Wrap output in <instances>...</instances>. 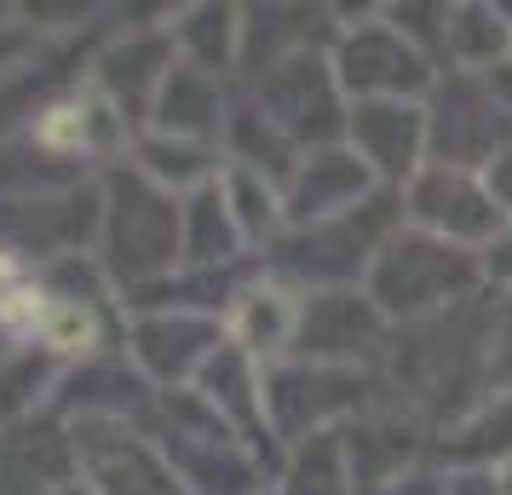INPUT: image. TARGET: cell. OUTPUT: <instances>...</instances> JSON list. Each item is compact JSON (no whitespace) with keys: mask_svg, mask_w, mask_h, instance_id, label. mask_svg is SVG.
Here are the masks:
<instances>
[{"mask_svg":"<svg viewBox=\"0 0 512 495\" xmlns=\"http://www.w3.org/2000/svg\"><path fill=\"white\" fill-rule=\"evenodd\" d=\"M98 196H104V219H98L93 260L104 265L110 288H121V300L185 265V242H179V202L185 196H167L162 185H150L127 162L104 167Z\"/></svg>","mask_w":512,"mask_h":495,"instance_id":"6da1fadb","label":"cell"},{"mask_svg":"<svg viewBox=\"0 0 512 495\" xmlns=\"http://www.w3.org/2000/svg\"><path fill=\"white\" fill-rule=\"evenodd\" d=\"M478 288H484V260L472 248L438 242V236L409 231V225H397L392 242L374 254L369 277H363V294L380 306V317L392 329L438 323L449 311L472 306Z\"/></svg>","mask_w":512,"mask_h":495,"instance_id":"7a4b0ae2","label":"cell"},{"mask_svg":"<svg viewBox=\"0 0 512 495\" xmlns=\"http://www.w3.org/2000/svg\"><path fill=\"white\" fill-rule=\"evenodd\" d=\"M139 426L156 438L185 495H265V455L219 421L202 392H156Z\"/></svg>","mask_w":512,"mask_h":495,"instance_id":"3957f363","label":"cell"},{"mask_svg":"<svg viewBox=\"0 0 512 495\" xmlns=\"http://www.w3.org/2000/svg\"><path fill=\"white\" fill-rule=\"evenodd\" d=\"M403 225V202L397 190H380L363 208L323 219V225H300V231H282L259 260H271L265 271L282 277L300 294H334V288H363L374 254L392 242V231Z\"/></svg>","mask_w":512,"mask_h":495,"instance_id":"277c9868","label":"cell"},{"mask_svg":"<svg viewBox=\"0 0 512 495\" xmlns=\"http://www.w3.org/2000/svg\"><path fill=\"white\" fill-rule=\"evenodd\" d=\"M340 18H351V12H340ZM328 64H334V81H340L346 104H369V98L426 104L432 87H438V64L386 24V6L357 12L351 24H340V41L328 52Z\"/></svg>","mask_w":512,"mask_h":495,"instance_id":"5b68a950","label":"cell"},{"mask_svg":"<svg viewBox=\"0 0 512 495\" xmlns=\"http://www.w3.org/2000/svg\"><path fill=\"white\" fill-rule=\"evenodd\" d=\"M248 104H254L259 116L271 121L300 156L305 150H323V144H346L351 104H346V93H340V81H334L328 52H300V58L277 64V70H265L254 87H248Z\"/></svg>","mask_w":512,"mask_h":495,"instance_id":"8992f818","label":"cell"},{"mask_svg":"<svg viewBox=\"0 0 512 495\" xmlns=\"http://www.w3.org/2000/svg\"><path fill=\"white\" fill-rule=\"evenodd\" d=\"M363 415V375L357 369H323V363H271L265 369V426L271 444L294 449L317 432H340Z\"/></svg>","mask_w":512,"mask_h":495,"instance_id":"52a82bcc","label":"cell"},{"mask_svg":"<svg viewBox=\"0 0 512 495\" xmlns=\"http://www.w3.org/2000/svg\"><path fill=\"white\" fill-rule=\"evenodd\" d=\"M121 357L150 392H190L225 346V317L213 311H127Z\"/></svg>","mask_w":512,"mask_h":495,"instance_id":"ba28073f","label":"cell"},{"mask_svg":"<svg viewBox=\"0 0 512 495\" xmlns=\"http://www.w3.org/2000/svg\"><path fill=\"white\" fill-rule=\"evenodd\" d=\"M512 144V116L495 104L484 75H438L426 98V150L443 167H472L484 173Z\"/></svg>","mask_w":512,"mask_h":495,"instance_id":"9c48e42d","label":"cell"},{"mask_svg":"<svg viewBox=\"0 0 512 495\" xmlns=\"http://www.w3.org/2000/svg\"><path fill=\"white\" fill-rule=\"evenodd\" d=\"M397 202H403V225L409 231H426L438 242L472 248V254H484L489 242L507 231L501 208L489 202V190H484V173H472V167L426 162L409 185L397 190Z\"/></svg>","mask_w":512,"mask_h":495,"instance_id":"30bf717a","label":"cell"},{"mask_svg":"<svg viewBox=\"0 0 512 495\" xmlns=\"http://www.w3.org/2000/svg\"><path fill=\"white\" fill-rule=\"evenodd\" d=\"M98 219L104 196L93 185L70 190H24V196H0V248L12 254H41V260H75L98 248Z\"/></svg>","mask_w":512,"mask_h":495,"instance_id":"8fae6325","label":"cell"},{"mask_svg":"<svg viewBox=\"0 0 512 495\" xmlns=\"http://www.w3.org/2000/svg\"><path fill=\"white\" fill-rule=\"evenodd\" d=\"M392 323L380 317L363 288H334V294H305L300 311V340L294 357L300 363H323V369H369L374 357H386L392 346Z\"/></svg>","mask_w":512,"mask_h":495,"instance_id":"7c38bea8","label":"cell"},{"mask_svg":"<svg viewBox=\"0 0 512 495\" xmlns=\"http://www.w3.org/2000/svg\"><path fill=\"white\" fill-rule=\"evenodd\" d=\"M346 144L357 150V162L380 179V190H403L420 167L432 162V150H426V104H409V98L351 104Z\"/></svg>","mask_w":512,"mask_h":495,"instance_id":"4fadbf2b","label":"cell"},{"mask_svg":"<svg viewBox=\"0 0 512 495\" xmlns=\"http://www.w3.org/2000/svg\"><path fill=\"white\" fill-rule=\"evenodd\" d=\"M167 24H173V12H167ZM167 24L116 35V41L93 58V81H87V87L110 98L139 133H144V121H150L156 93H162V75L173 70V58H179V52H173V29Z\"/></svg>","mask_w":512,"mask_h":495,"instance_id":"5bb4252c","label":"cell"},{"mask_svg":"<svg viewBox=\"0 0 512 495\" xmlns=\"http://www.w3.org/2000/svg\"><path fill=\"white\" fill-rule=\"evenodd\" d=\"M369 196H380V179L357 162L351 144H323V150H305L288 185H282V208H288V231L300 225H323L340 213L363 208Z\"/></svg>","mask_w":512,"mask_h":495,"instance_id":"9a60e30c","label":"cell"},{"mask_svg":"<svg viewBox=\"0 0 512 495\" xmlns=\"http://www.w3.org/2000/svg\"><path fill=\"white\" fill-rule=\"evenodd\" d=\"M300 311H305L300 288H288L282 277L259 271V277H248V283L236 288V300L225 306V340L248 363H259V369L288 363L294 340H300Z\"/></svg>","mask_w":512,"mask_h":495,"instance_id":"2e32d148","label":"cell"},{"mask_svg":"<svg viewBox=\"0 0 512 495\" xmlns=\"http://www.w3.org/2000/svg\"><path fill=\"white\" fill-rule=\"evenodd\" d=\"M75 432L52 409L0 426V495H58L75 484Z\"/></svg>","mask_w":512,"mask_h":495,"instance_id":"e0dca14e","label":"cell"},{"mask_svg":"<svg viewBox=\"0 0 512 495\" xmlns=\"http://www.w3.org/2000/svg\"><path fill=\"white\" fill-rule=\"evenodd\" d=\"M225 127H231V93H225V75H208L196 64H179L162 75V93L150 104V121L144 133H167V139L185 144H225Z\"/></svg>","mask_w":512,"mask_h":495,"instance_id":"ac0fdd59","label":"cell"},{"mask_svg":"<svg viewBox=\"0 0 512 495\" xmlns=\"http://www.w3.org/2000/svg\"><path fill=\"white\" fill-rule=\"evenodd\" d=\"M512 58V24L495 0H449L443 29V75H489Z\"/></svg>","mask_w":512,"mask_h":495,"instance_id":"d6986e66","label":"cell"},{"mask_svg":"<svg viewBox=\"0 0 512 495\" xmlns=\"http://www.w3.org/2000/svg\"><path fill=\"white\" fill-rule=\"evenodd\" d=\"M438 455L449 472H501L512 461V386L472 403L455 426H443Z\"/></svg>","mask_w":512,"mask_h":495,"instance_id":"ffe728a7","label":"cell"},{"mask_svg":"<svg viewBox=\"0 0 512 495\" xmlns=\"http://www.w3.org/2000/svg\"><path fill=\"white\" fill-rule=\"evenodd\" d=\"M179 242H185V265L190 271H231L242 265V231H236L231 208L219 196V179L202 190H190L179 202Z\"/></svg>","mask_w":512,"mask_h":495,"instance_id":"44dd1931","label":"cell"},{"mask_svg":"<svg viewBox=\"0 0 512 495\" xmlns=\"http://www.w3.org/2000/svg\"><path fill=\"white\" fill-rule=\"evenodd\" d=\"M167 29H173L179 64H196L208 75H231L236 58H242V6H219V0L179 6Z\"/></svg>","mask_w":512,"mask_h":495,"instance_id":"7402d4cb","label":"cell"},{"mask_svg":"<svg viewBox=\"0 0 512 495\" xmlns=\"http://www.w3.org/2000/svg\"><path fill=\"white\" fill-rule=\"evenodd\" d=\"M127 167H139L144 179H150V185H162L167 196H190V190L213 185V179L225 173V150L167 139V133H133Z\"/></svg>","mask_w":512,"mask_h":495,"instance_id":"603a6c76","label":"cell"},{"mask_svg":"<svg viewBox=\"0 0 512 495\" xmlns=\"http://www.w3.org/2000/svg\"><path fill=\"white\" fill-rule=\"evenodd\" d=\"M219 196H225V208H231L236 231H242V248L248 254H265L282 231H288V208H282V185L271 173H259V167H242V162H225L219 173Z\"/></svg>","mask_w":512,"mask_h":495,"instance_id":"cb8c5ba5","label":"cell"},{"mask_svg":"<svg viewBox=\"0 0 512 495\" xmlns=\"http://www.w3.org/2000/svg\"><path fill=\"white\" fill-rule=\"evenodd\" d=\"M277 495H357L351 455H346V426L340 432H317V438L288 449Z\"/></svg>","mask_w":512,"mask_h":495,"instance_id":"d4e9b609","label":"cell"},{"mask_svg":"<svg viewBox=\"0 0 512 495\" xmlns=\"http://www.w3.org/2000/svg\"><path fill=\"white\" fill-rule=\"evenodd\" d=\"M29 346L47 352L58 369H81V363L104 357V317L93 300H52Z\"/></svg>","mask_w":512,"mask_h":495,"instance_id":"484cf974","label":"cell"},{"mask_svg":"<svg viewBox=\"0 0 512 495\" xmlns=\"http://www.w3.org/2000/svg\"><path fill=\"white\" fill-rule=\"evenodd\" d=\"M52 294L41 277H24V283H12L0 294V340H35L41 329V317H47Z\"/></svg>","mask_w":512,"mask_h":495,"instance_id":"4316f807","label":"cell"},{"mask_svg":"<svg viewBox=\"0 0 512 495\" xmlns=\"http://www.w3.org/2000/svg\"><path fill=\"white\" fill-rule=\"evenodd\" d=\"M35 52H41V24H24L18 12H6L0 18V81L24 75L35 64Z\"/></svg>","mask_w":512,"mask_h":495,"instance_id":"83f0119b","label":"cell"},{"mask_svg":"<svg viewBox=\"0 0 512 495\" xmlns=\"http://www.w3.org/2000/svg\"><path fill=\"white\" fill-rule=\"evenodd\" d=\"M478 260H484V288H495V294H507L512 300V225L489 242Z\"/></svg>","mask_w":512,"mask_h":495,"instance_id":"f1b7e54d","label":"cell"},{"mask_svg":"<svg viewBox=\"0 0 512 495\" xmlns=\"http://www.w3.org/2000/svg\"><path fill=\"white\" fill-rule=\"evenodd\" d=\"M484 190H489V202L501 208V219L512 225V144L495 156V162L484 167Z\"/></svg>","mask_w":512,"mask_h":495,"instance_id":"f546056e","label":"cell"},{"mask_svg":"<svg viewBox=\"0 0 512 495\" xmlns=\"http://www.w3.org/2000/svg\"><path fill=\"white\" fill-rule=\"evenodd\" d=\"M380 495H449V472H432V467H409L403 478H392Z\"/></svg>","mask_w":512,"mask_h":495,"instance_id":"4dcf8cb0","label":"cell"},{"mask_svg":"<svg viewBox=\"0 0 512 495\" xmlns=\"http://www.w3.org/2000/svg\"><path fill=\"white\" fill-rule=\"evenodd\" d=\"M449 495H501L495 472H449Z\"/></svg>","mask_w":512,"mask_h":495,"instance_id":"1f68e13d","label":"cell"},{"mask_svg":"<svg viewBox=\"0 0 512 495\" xmlns=\"http://www.w3.org/2000/svg\"><path fill=\"white\" fill-rule=\"evenodd\" d=\"M12 283H24V265H18V254H12V248H0V294H6Z\"/></svg>","mask_w":512,"mask_h":495,"instance_id":"d6a6232c","label":"cell"},{"mask_svg":"<svg viewBox=\"0 0 512 495\" xmlns=\"http://www.w3.org/2000/svg\"><path fill=\"white\" fill-rule=\"evenodd\" d=\"M495 478H501V495H512V461H507L501 472H495Z\"/></svg>","mask_w":512,"mask_h":495,"instance_id":"836d02e7","label":"cell"},{"mask_svg":"<svg viewBox=\"0 0 512 495\" xmlns=\"http://www.w3.org/2000/svg\"><path fill=\"white\" fill-rule=\"evenodd\" d=\"M58 495H93V490H87V484H81V478H75V484H64V490H58Z\"/></svg>","mask_w":512,"mask_h":495,"instance_id":"e575fe53","label":"cell"},{"mask_svg":"<svg viewBox=\"0 0 512 495\" xmlns=\"http://www.w3.org/2000/svg\"><path fill=\"white\" fill-rule=\"evenodd\" d=\"M507 64H512V58H507Z\"/></svg>","mask_w":512,"mask_h":495,"instance_id":"d590c367","label":"cell"}]
</instances>
